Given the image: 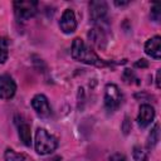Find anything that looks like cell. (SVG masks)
<instances>
[{"mask_svg": "<svg viewBox=\"0 0 161 161\" xmlns=\"http://www.w3.org/2000/svg\"><path fill=\"white\" fill-rule=\"evenodd\" d=\"M88 39L91 40V43L99 48V49H104L106 48V44H107V36L103 31V29L101 26H94L89 30L88 33Z\"/></svg>", "mask_w": 161, "mask_h": 161, "instance_id": "cell-10", "label": "cell"}, {"mask_svg": "<svg viewBox=\"0 0 161 161\" xmlns=\"http://www.w3.org/2000/svg\"><path fill=\"white\" fill-rule=\"evenodd\" d=\"M135 67L136 68H147L148 67V63L146 59H138L136 63H135Z\"/></svg>", "mask_w": 161, "mask_h": 161, "instance_id": "cell-19", "label": "cell"}, {"mask_svg": "<svg viewBox=\"0 0 161 161\" xmlns=\"http://www.w3.org/2000/svg\"><path fill=\"white\" fill-rule=\"evenodd\" d=\"M4 158H5V161H28L26 157L23 153H18L11 148H6L5 150Z\"/></svg>", "mask_w": 161, "mask_h": 161, "instance_id": "cell-15", "label": "cell"}, {"mask_svg": "<svg viewBox=\"0 0 161 161\" xmlns=\"http://www.w3.org/2000/svg\"><path fill=\"white\" fill-rule=\"evenodd\" d=\"M160 73H161V69H158L156 73V87L157 88H160Z\"/></svg>", "mask_w": 161, "mask_h": 161, "instance_id": "cell-22", "label": "cell"}, {"mask_svg": "<svg viewBox=\"0 0 161 161\" xmlns=\"http://www.w3.org/2000/svg\"><path fill=\"white\" fill-rule=\"evenodd\" d=\"M122 78H123V80H125L126 83H128V84L133 83V80H138V79H137V77L135 75V73H133L131 69H125Z\"/></svg>", "mask_w": 161, "mask_h": 161, "instance_id": "cell-17", "label": "cell"}, {"mask_svg": "<svg viewBox=\"0 0 161 161\" xmlns=\"http://www.w3.org/2000/svg\"><path fill=\"white\" fill-rule=\"evenodd\" d=\"M70 53H72V58L80 63H86V64L99 67V68L109 64V63L104 62L103 59H101L80 38H75L73 40Z\"/></svg>", "mask_w": 161, "mask_h": 161, "instance_id": "cell-1", "label": "cell"}, {"mask_svg": "<svg viewBox=\"0 0 161 161\" xmlns=\"http://www.w3.org/2000/svg\"><path fill=\"white\" fill-rule=\"evenodd\" d=\"M132 157H133V161H148L147 152L141 146H133V148H132Z\"/></svg>", "mask_w": 161, "mask_h": 161, "instance_id": "cell-16", "label": "cell"}, {"mask_svg": "<svg viewBox=\"0 0 161 161\" xmlns=\"http://www.w3.org/2000/svg\"><path fill=\"white\" fill-rule=\"evenodd\" d=\"M160 16H161V5L160 4H155L152 6V9H151V18L155 21H158Z\"/></svg>", "mask_w": 161, "mask_h": 161, "instance_id": "cell-18", "label": "cell"}, {"mask_svg": "<svg viewBox=\"0 0 161 161\" xmlns=\"http://www.w3.org/2000/svg\"><path fill=\"white\" fill-rule=\"evenodd\" d=\"M16 92V84L14 79L8 74L0 75V99L8 101L14 97Z\"/></svg>", "mask_w": 161, "mask_h": 161, "instance_id": "cell-7", "label": "cell"}, {"mask_svg": "<svg viewBox=\"0 0 161 161\" xmlns=\"http://www.w3.org/2000/svg\"><path fill=\"white\" fill-rule=\"evenodd\" d=\"M9 40L4 36L0 38V64H4L9 57Z\"/></svg>", "mask_w": 161, "mask_h": 161, "instance_id": "cell-14", "label": "cell"}, {"mask_svg": "<svg viewBox=\"0 0 161 161\" xmlns=\"http://www.w3.org/2000/svg\"><path fill=\"white\" fill-rule=\"evenodd\" d=\"M109 161H127V160H126V157H125L123 155H121V153H114V155L111 156Z\"/></svg>", "mask_w": 161, "mask_h": 161, "instance_id": "cell-20", "label": "cell"}, {"mask_svg": "<svg viewBox=\"0 0 161 161\" xmlns=\"http://www.w3.org/2000/svg\"><path fill=\"white\" fill-rule=\"evenodd\" d=\"M59 28L64 34H72L77 29V20L72 9H65L59 20Z\"/></svg>", "mask_w": 161, "mask_h": 161, "instance_id": "cell-8", "label": "cell"}, {"mask_svg": "<svg viewBox=\"0 0 161 161\" xmlns=\"http://www.w3.org/2000/svg\"><path fill=\"white\" fill-rule=\"evenodd\" d=\"M127 4H128V1H114V5L116 6H125Z\"/></svg>", "mask_w": 161, "mask_h": 161, "instance_id": "cell-23", "label": "cell"}, {"mask_svg": "<svg viewBox=\"0 0 161 161\" xmlns=\"http://www.w3.org/2000/svg\"><path fill=\"white\" fill-rule=\"evenodd\" d=\"M155 118V109L151 104L143 103L140 106V112L137 116V123L141 128H146Z\"/></svg>", "mask_w": 161, "mask_h": 161, "instance_id": "cell-9", "label": "cell"}, {"mask_svg": "<svg viewBox=\"0 0 161 161\" xmlns=\"http://www.w3.org/2000/svg\"><path fill=\"white\" fill-rule=\"evenodd\" d=\"M145 53L151 58L160 59L161 58V38L155 35L153 38L148 39L145 44Z\"/></svg>", "mask_w": 161, "mask_h": 161, "instance_id": "cell-11", "label": "cell"}, {"mask_svg": "<svg viewBox=\"0 0 161 161\" xmlns=\"http://www.w3.org/2000/svg\"><path fill=\"white\" fill-rule=\"evenodd\" d=\"M38 11L36 1H14V14L18 20L25 21L33 18Z\"/></svg>", "mask_w": 161, "mask_h": 161, "instance_id": "cell-4", "label": "cell"}, {"mask_svg": "<svg viewBox=\"0 0 161 161\" xmlns=\"http://www.w3.org/2000/svg\"><path fill=\"white\" fill-rule=\"evenodd\" d=\"M31 107L36 112V114L42 118H48L52 114V108L48 98L44 94H36L31 99Z\"/></svg>", "mask_w": 161, "mask_h": 161, "instance_id": "cell-6", "label": "cell"}, {"mask_svg": "<svg viewBox=\"0 0 161 161\" xmlns=\"http://www.w3.org/2000/svg\"><path fill=\"white\" fill-rule=\"evenodd\" d=\"M18 123V133H19V138L20 141L25 145V146H30L31 145V132H30V125L21 121L20 123Z\"/></svg>", "mask_w": 161, "mask_h": 161, "instance_id": "cell-12", "label": "cell"}, {"mask_svg": "<svg viewBox=\"0 0 161 161\" xmlns=\"http://www.w3.org/2000/svg\"><path fill=\"white\" fill-rule=\"evenodd\" d=\"M123 96L116 84H107L104 88V107L109 112H114L122 104Z\"/></svg>", "mask_w": 161, "mask_h": 161, "instance_id": "cell-3", "label": "cell"}, {"mask_svg": "<svg viewBox=\"0 0 161 161\" xmlns=\"http://www.w3.org/2000/svg\"><path fill=\"white\" fill-rule=\"evenodd\" d=\"M160 141V126L156 123L153 126V128L151 130L150 135H148V138H147V147L148 148H153Z\"/></svg>", "mask_w": 161, "mask_h": 161, "instance_id": "cell-13", "label": "cell"}, {"mask_svg": "<svg viewBox=\"0 0 161 161\" xmlns=\"http://www.w3.org/2000/svg\"><path fill=\"white\" fill-rule=\"evenodd\" d=\"M34 147L39 155H49L58 147V140L44 128H38L35 132Z\"/></svg>", "mask_w": 161, "mask_h": 161, "instance_id": "cell-2", "label": "cell"}, {"mask_svg": "<svg viewBox=\"0 0 161 161\" xmlns=\"http://www.w3.org/2000/svg\"><path fill=\"white\" fill-rule=\"evenodd\" d=\"M108 13V6L104 1H91L89 3V14L91 19L96 24H101L106 21Z\"/></svg>", "mask_w": 161, "mask_h": 161, "instance_id": "cell-5", "label": "cell"}, {"mask_svg": "<svg viewBox=\"0 0 161 161\" xmlns=\"http://www.w3.org/2000/svg\"><path fill=\"white\" fill-rule=\"evenodd\" d=\"M122 128H123V132H125L126 135L131 131V125H130V122H128V118H127V117L125 118V122H123V127H122Z\"/></svg>", "mask_w": 161, "mask_h": 161, "instance_id": "cell-21", "label": "cell"}]
</instances>
